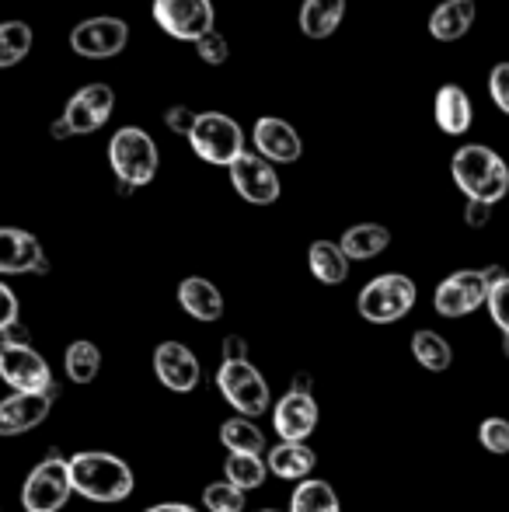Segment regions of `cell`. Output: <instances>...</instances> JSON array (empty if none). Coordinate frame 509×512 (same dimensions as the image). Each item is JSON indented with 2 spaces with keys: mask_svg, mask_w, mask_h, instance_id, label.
<instances>
[{
  "mask_svg": "<svg viewBox=\"0 0 509 512\" xmlns=\"http://www.w3.org/2000/svg\"><path fill=\"white\" fill-rule=\"evenodd\" d=\"M454 185L471 203L496 206L509 196V164L485 143H464L450 157Z\"/></svg>",
  "mask_w": 509,
  "mask_h": 512,
  "instance_id": "obj_1",
  "label": "cell"
},
{
  "mask_svg": "<svg viewBox=\"0 0 509 512\" xmlns=\"http://www.w3.org/2000/svg\"><path fill=\"white\" fill-rule=\"evenodd\" d=\"M70 488L91 502H123L133 495V467L123 457L105 450H84L67 460Z\"/></svg>",
  "mask_w": 509,
  "mask_h": 512,
  "instance_id": "obj_2",
  "label": "cell"
},
{
  "mask_svg": "<svg viewBox=\"0 0 509 512\" xmlns=\"http://www.w3.org/2000/svg\"><path fill=\"white\" fill-rule=\"evenodd\" d=\"M109 164L119 178V192H133L157 178L161 154H157V143L150 140L147 129L123 126L109 140Z\"/></svg>",
  "mask_w": 509,
  "mask_h": 512,
  "instance_id": "obj_3",
  "label": "cell"
},
{
  "mask_svg": "<svg viewBox=\"0 0 509 512\" xmlns=\"http://www.w3.org/2000/svg\"><path fill=\"white\" fill-rule=\"evenodd\" d=\"M415 300H419V290H415L412 279L401 276V272H384L360 290L356 310L367 324H394L412 314Z\"/></svg>",
  "mask_w": 509,
  "mask_h": 512,
  "instance_id": "obj_4",
  "label": "cell"
},
{
  "mask_svg": "<svg viewBox=\"0 0 509 512\" xmlns=\"http://www.w3.org/2000/svg\"><path fill=\"white\" fill-rule=\"evenodd\" d=\"M189 147L199 161L231 168L245 154V129L238 126V119H231L224 112H199L196 126L189 133Z\"/></svg>",
  "mask_w": 509,
  "mask_h": 512,
  "instance_id": "obj_5",
  "label": "cell"
},
{
  "mask_svg": "<svg viewBox=\"0 0 509 512\" xmlns=\"http://www.w3.org/2000/svg\"><path fill=\"white\" fill-rule=\"evenodd\" d=\"M499 276H506L499 265H489V269H457L436 286L433 293V307L440 317H468L475 314L478 307L489 300V286L496 283Z\"/></svg>",
  "mask_w": 509,
  "mask_h": 512,
  "instance_id": "obj_6",
  "label": "cell"
},
{
  "mask_svg": "<svg viewBox=\"0 0 509 512\" xmlns=\"http://www.w3.org/2000/svg\"><path fill=\"white\" fill-rule=\"evenodd\" d=\"M217 387H220V394H224V401L238 411V415L258 418L269 411V401H272L269 384H265V377L252 366V359H245V363H220Z\"/></svg>",
  "mask_w": 509,
  "mask_h": 512,
  "instance_id": "obj_7",
  "label": "cell"
},
{
  "mask_svg": "<svg viewBox=\"0 0 509 512\" xmlns=\"http://www.w3.org/2000/svg\"><path fill=\"white\" fill-rule=\"evenodd\" d=\"M150 14L161 25V32H168L178 42H192V46L206 32H213V21H217L213 0H154Z\"/></svg>",
  "mask_w": 509,
  "mask_h": 512,
  "instance_id": "obj_8",
  "label": "cell"
},
{
  "mask_svg": "<svg viewBox=\"0 0 509 512\" xmlns=\"http://www.w3.org/2000/svg\"><path fill=\"white\" fill-rule=\"evenodd\" d=\"M0 377L14 387V394H49L56 391L49 363L32 345H7L0 342Z\"/></svg>",
  "mask_w": 509,
  "mask_h": 512,
  "instance_id": "obj_9",
  "label": "cell"
},
{
  "mask_svg": "<svg viewBox=\"0 0 509 512\" xmlns=\"http://www.w3.org/2000/svg\"><path fill=\"white\" fill-rule=\"evenodd\" d=\"M70 495H74V488H70L67 460L49 457L28 474L25 488H21V506L28 512H60Z\"/></svg>",
  "mask_w": 509,
  "mask_h": 512,
  "instance_id": "obj_10",
  "label": "cell"
},
{
  "mask_svg": "<svg viewBox=\"0 0 509 512\" xmlns=\"http://www.w3.org/2000/svg\"><path fill=\"white\" fill-rule=\"evenodd\" d=\"M129 42V25L123 18H112V14H102V18H88L70 32V49L84 60H112L126 49Z\"/></svg>",
  "mask_w": 509,
  "mask_h": 512,
  "instance_id": "obj_11",
  "label": "cell"
},
{
  "mask_svg": "<svg viewBox=\"0 0 509 512\" xmlns=\"http://www.w3.org/2000/svg\"><path fill=\"white\" fill-rule=\"evenodd\" d=\"M112 108H116V91L109 84H84L81 91L70 95L67 108H63V126L70 129V136H88L109 122Z\"/></svg>",
  "mask_w": 509,
  "mask_h": 512,
  "instance_id": "obj_12",
  "label": "cell"
},
{
  "mask_svg": "<svg viewBox=\"0 0 509 512\" xmlns=\"http://www.w3.org/2000/svg\"><path fill=\"white\" fill-rule=\"evenodd\" d=\"M227 171H231L234 192L252 206H272L279 199V192H283L276 168L269 161H262L258 154H252V150H245Z\"/></svg>",
  "mask_w": 509,
  "mask_h": 512,
  "instance_id": "obj_13",
  "label": "cell"
},
{
  "mask_svg": "<svg viewBox=\"0 0 509 512\" xmlns=\"http://www.w3.org/2000/svg\"><path fill=\"white\" fill-rule=\"evenodd\" d=\"M318 401L311 391H286L272 408V429L283 443H307L318 429Z\"/></svg>",
  "mask_w": 509,
  "mask_h": 512,
  "instance_id": "obj_14",
  "label": "cell"
},
{
  "mask_svg": "<svg viewBox=\"0 0 509 512\" xmlns=\"http://www.w3.org/2000/svg\"><path fill=\"white\" fill-rule=\"evenodd\" d=\"M255 154L269 164H297L304 157V140L300 133L279 115H262L252 126Z\"/></svg>",
  "mask_w": 509,
  "mask_h": 512,
  "instance_id": "obj_15",
  "label": "cell"
},
{
  "mask_svg": "<svg viewBox=\"0 0 509 512\" xmlns=\"http://www.w3.org/2000/svg\"><path fill=\"white\" fill-rule=\"evenodd\" d=\"M154 373H157V380L175 394L196 391L199 377H203L196 352L182 342H161L157 345L154 349Z\"/></svg>",
  "mask_w": 509,
  "mask_h": 512,
  "instance_id": "obj_16",
  "label": "cell"
},
{
  "mask_svg": "<svg viewBox=\"0 0 509 512\" xmlns=\"http://www.w3.org/2000/svg\"><path fill=\"white\" fill-rule=\"evenodd\" d=\"M0 272H7V276H25V272L42 276V272H49L39 237L18 227H0Z\"/></svg>",
  "mask_w": 509,
  "mask_h": 512,
  "instance_id": "obj_17",
  "label": "cell"
},
{
  "mask_svg": "<svg viewBox=\"0 0 509 512\" xmlns=\"http://www.w3.org/2000/svg\"><path fill=\"white\" fill-rule=\"evenodd\" d=\"M56 391L49 394H11L0 401V436H21V432L35 429L46 422V415L53 411Z\"/></svg>",
  "mask_w": 509,
  "mask_h": 512,
  "instance_id": "obj_18",
  "label": "cell"
},
{
  "mask_svg": "<svg viewBox=\"0 0 509 512\" xmlns=\"http://www.w3.org/2000/svg\"><path fill=\"white\" fill-rule=\"evenodd\" d=\"M178 307L192 317V321L213 324L224 317V293L217 290V283L203 276H189L178 283Z\"/></svg>",
  "mask_w": 509,
  "mask_h": 512,
  "instance_id": "obj_19",
  "label": "cell"
},
{
  "mask_svg": "<svg viewBox=\"0 0 509 512\" xmlns=\"http://www.w3.org/2000/svg\"><path fill=\"white\" fill-rule=\"evenodd\" d=\"M433 112H436V126L447 136H464L471 129V122H475V105H471L468 91L461 84H443L436 91Z\"/></svg>",
  "mask_w": 509,
  "mask_h": 512,
  "instance_id": "obj_20",
  "label": "cell"
},
{
  "mask_svg": "<svg viewBox=\"0 0 509 512\" xmlns=\"http://www.w3.org/2000/svg\"><path fill=\"white\" fill-rule=\"evenodd\" d=\"M475 0H443V4H436V11L429 14V35H433L436 42H457L464 39V35L471 32V25H475Z\"/></svg>",
  "mask_w": 509,
  "mask_h": 512,
  "instance_id": "obj_21",
  "label": "cell"
},
{
  "mask_svg": "<svg viewBox=\"0 0 509 512\" xmlns=\"http://www.w3.org/2000/svg\"><path fill=\"white\" fill-rule=\"evenodd\" d=\"M314 464H318V457H314L311 446L307 443H283V439L272 446L269 460H265L269 474H276V478H283V481H307L314 474Z\"/></svg>",
  "mask_w": 509,
  "mask_h": 512,
  "instance_id": "obj_22",
  "label": "cell"
},
{
  "mask_svg": "<svg viewBox=\"0 0 509 512\" xmlns=\"http://www.w3.org/2000/svg\"><path fill=\"white\" fill-rule=\"evenodd\" d=\"M387 244H391V230L384 223H353V227L342 234L339 248L349 262H370V258L384 255Z\"/></svg>",
  "mask_w": 509,
  "mask_h": 512,
  "instance_id": "obj_23",
  "label": "cell"
},
{
  "mask_svg": "<svg viewBox=\"0 0 509 512\" xmlns=\"http://www.w3.org/2000/svg\"><path fill=\"white\" fill-rule=\"evenodd\" d=\"M346 18V0H304L300 4V32L307 39H328Z\"/></svg>",
  "mask_w": 509,
  "mask_h": 512,
  "instance_id": "obj_24",
  "label": "cell"
},
{
  "mask_svg": "<svg viewBox=\"0 0 509 512\" xmlns=\"http://www.w3.org/2000/svg\"><path fill=\"white\" fill-rule=\"evenodd\" d=\"M307 269L318 283L325 286H339L349 279V258L342 255L339 241H314L307 248Z\"/></svg>",
  "mask_w": 509,
  "mask_h": 512,
  "instance_id": "obj_25",
  "label": "cell"
},
{
  "mask_svg": "<svg viewBox=\"0 0 509 512\" xmlns=\"http://www.w3.org/2000/svg\"><path fill=\"white\" fill-rule=\"evenodd\" d=\"M412 356H415V363L429 373H443V370H450V363H454L450 342L440 335V331H429V328H419L412 335Z\"/></svg>",
  "mask_w": 509,
  "mask_h": 512,
  "instance_id": "obj_26",
  "label": "cell"
},
{
  "mask_svg": "<svg viewBox=\"0 0 509 512\" xmlns=\"http://www.w3.org/2000/svg\"><path fill=\"white\" fill-rule=\"evenodd\" d=\"M220 443L227 446V453H252V457H262L265 453V436L255 425V418L234 415L220 425Z\"/></svg>",
  "mask_w": 509,
  "mask_h": 512,
  "instance_id": "obj_27",
  "label": "cell"
},
{
  "mask_svg": "<svg viewBox=\"0 0 509 512\" xmlns=\"http://www.w3.org/2000/svg\"><path fill=\"white\" fill-rule=\"evenodd\" d=\"M290 512H342L339 506V495L328 481L321 478H307L297 481L290 495Z\"/></svg>",
  "mask_w": 509,
  "mask_h": 512,
  "instance_id": "obj_28",
  "label": "cell"
},
{
  "mask_svg": "<svg viewBox=\"0 0 509 512\" xmlns=\"http://www.w3.org/2000/svg\"><path fill=\"white\" fill-rule=\"evenodd\" d=\"M265 478H269V467H265L262 457H252V453H227L224 460V481L234 485L238 492H252V488H262Z\"/></svg>",
  "mask_w": 509,
  "mask_h": 512,
  "instance_id": "obj_29",
  "label": "cell"
},
{
  "mask_svg": "<svg viewBox=\"0 0 509 512\" xmlns=\"http://www.w3.org/2000/svg\"><path fill=\"white\" fill-rule=\"evenodd\" d=\"M63 366H67V377L74 380V384H91V380L98 377V370H102V352H98V345L88 342V338H77V342H70L67 356H63Z\"/></svg>",
  "mask_w": 509,
  "mask_h": 512,
  "instance_id": "obj_30",
  "label": "cell"
},
{
  "mask_svg": "<svg viewBox=\"0 0 509 512\" xmlns=\"http://www.w3.org/2000/svg\"><path fill=\"white\" fill-rule=\"evenodd\" d=\"M32 49V28L25 21H4L0 25V70L21 63Z\"/></svg>",
  "mask_w": 509,
  "mask_h": 512,
  "instance_id": "obj_31",
  "label": "cell"
},
{
  "mask_svg": "<svg viewBox=\"0 0 509 512\" xmlns=\"http://www.w3.org/2000/svg\"><path fill=\"white\" fill-rule=\"evenodd\" d=\"M203 506H206V512H245L248 495L238 492L234 485H227V481H213V485H206V492H203Z\"/></svg>",
  "mask_w": 509,
  "mask_h": 512,
  "instance_id": "obj_32",
  "label": "cell"
},
{
  "mask_svg": "<svg viewBox=\"0 0 509 512\" xmlns=\"http://www.w3.org/2000/svg\"><path fill=\"white\" fill-rule=\"evenodd\" d=\"M478 443H482L489 453H496V457H506L509 453V422L506 418H499V415L482 418V425H478Z\"/></svg>",
  "mask_w": 509,
  "mask_h": 512,
  "instance_id": "obj_33",
  "label": "cell"
},
{
  "mask_svg": "<svg viewBox=\"0 0 509 512\" xmlns=\"http://www.w3.org/2000/svg\"><path fill=\"white\" fill-rule=\"evenodd\" d=\"M485 307H489L496 328L503 331V335H509V276H499L496 283L489 286V300H485Z\"/></svg>",
  "mask_w": 509,
  "mask_h": 512,
  "instance_id": "obj_34",
  "label": "cell"
},
{
  "mask_svg": "<svg viewBox=\"0 0 509 512\" xmlns=\"http://www.w3.org/2000/svg\"><path fill=\"white\" fill-rule=\"evenodd\" d=\"M196 56L206 63V67H224L227 56H231V46H227L224 35H220L217 28H213V32H206L203 39L196 42Z\"/></svg>",
  "mask_w": 509,
  "mask_h": 512,
  "instance_id": "obj_35",
  "label": "cell"
},
{
  "mask_svg": "<svg viewBox=\"0 0 509 512\" xmlns=\"http://www.w3.org/2000/svg\"><path fill=\"white\" fill-rule=\"evenodd\" d=\"M489 95L503 115H509V63H496L489 74Z\"/></svg>",
  "mask_w": 509,
  "mask_h": 512,
  "instance_id": "obj_36",
  "label": "cell"
},
{
  "mask_svg": "<svg viewBox=\"0 0 509 512\" xmlns=\"http://www.w3.org/2000/svg\"><path fill=\"white\" fill-rule=\"evenodd\" d=\"M196 115H199V112H192L189 105H171L168 112H164V126H168L171 133L189 136V133H192V126H196Z\"/></svg>",
  "mask_w": 509,
  "mask_h": 512,
  "instance_id": "obj_37",
  "label": "cell"
},
{
  "mask_svg": "<svg viewBox=\"0 0 509 512\" xmlns=\"http://www.w3.org/2000/svg\"><path fill=\"white\" fill-rule=\"evenodd\" d=\"M18 321V297L11 293V286L0 283V331L11 328Z\"/></svg>",
  "mask_w": 509,
  "mask_h": 512,
  "instance_id": "obj_38",
  "label": "cell"
},
{
  "mask_svg": "<svg viewBox=\"0 0 509 512\" xmlns=\"http://www.w3.org/2000/svg\"><path fill=\"white\" fill-rule=\"evenodd\" d=\"M248 359V342L241 335H227L224 338V359L220 363H245Z\"/></svg>",
  "mask_w": 509,
  "mask_h": 512,
  "instance_id": "obj_39",
  "label": "cell"
},
{
  "mask_svg": "<svg viewBox=\"0 0 509 512\" xmlns=\"http://www.w3.org/2000/svg\"><path fill=\"white\" fill-rule=\"evenodd\" d=\"M489 220H492V206L471 203V199H468V206H464V223H468V227H475V230H482Z\"/></svg>",
  "mask_w": 509,
  "mask_h": 512,
  "instance_id": "obj_40",
  "label": "cell"
},
{
  "mask_svg": "<svg viewBox=\"0 0 509 512\" xmlns=\"http://www.w3.org/2000/svg\"><path fill=\"white\" fill-rule=\"evenodd\" d=\"M0 342H7V345H28V328H21V321H14L11 328L0 331Z\"/></svg>",
  "mask_w": 509,
  "mask_h": 512,
  "instance_id": "obj_41",
  "label": "cell"
},
{
  "mask_svg": "<svg viewBox=\"0 0 509 512\" xmlns=\"http://www.w3.org/2000/svg\"><path fill=\"white\" fill-rule=\"evenodd\" d=\"M147 512H199V509L189 506V502H157V506H150Z\"/></svg>",
  "mask_w": 509,
  "mask_h": 512,
  "instance_id": "obj_42",
  "label": "cell"
},
{
  "mask_svg": "<svg viewBox=\"0 0 509 512\" xmlns=\"http://www.w3.org/2000/svg\"><path fill=\"white\" fill-rule=\"evenodd\" d=\"M290 391H311V377H297L290 384Z\"/></svg>",
  "mask_w": 509,
  "mask_h": 512,
  "instance_id": "obj_43",
  "label": "cell"
},
{
  "mask_svg": "<svg viewBox=\"0 0 509 512\" xmlns=\"http://www.w3.org/2000/svg\"><path fill=\"white\" fill-rule=\"evenodd\" d=\"M503 352H506V356H509V335H503Z\"/></svg>",
  "mask_w": 509,
  "mask_h": 512,
  "instance_id": "obj_44",
  "label": "cell"
},
{
  "mask_svg": "<svg viewBox=\"0 0 509 512\" xmlns=\"http://www.w3.org/2000/svg\"><path fill=\"white\" fill-rule=\"evenodd\" d=\"M262 512H279V509H262Z\"/></svg>",
  "mask_w": 509,
  "mask_h": 512,
  "instance_id": "obj_45",
  "label": "cell"
}]
</instances>
